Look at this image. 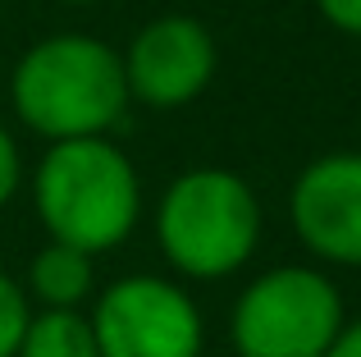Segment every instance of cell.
Here are the masks:
<instances>
[{
	"label": "cell",
	"instance_id": "7c38bea8",
	"mask_svg": "<svg viewBox=\"0 0 361 357\" xmlns=\"http://www.w3.org/2000/svg\"><path fill=\"white\" fill-rule=\"evenodd\" d=\"M316 9L343 37H361V0H316Z\"/></svg>",
	"mask_w": 361,
	"mask_h": 357
},
{
	"label": "cell",
	"instance_id": "3957f363",
	"mask_svg": "<svg viewBox=\"0 0 361 357\" xmlns=\"http://www.w3.org/2000/svg\"><path fill=\"white\" fill-rule=\"evenodd\" d=\"M265 215L238 170L192 165L156 202V248L183 279H224L252 261Z\"/></svg>",
	"mask_w": 361,
	"mask_h": 357
},
{
	"label": "cell",
	"instance_id": "8fae6325",
	"mask_svg": "<svg viewBox=\"0 0 361 357\" xmlns=\"http://www.w3.org/2000/svg\"><path fill=\"white\" fill-rule=\"evenodd\" d=\"M23 183V152H18L14 133L0 124V206H9V197Z\"/></svg>",
	"mask_w": 361,
	"mask_h": 357
},
{
	"label": "cell",
	"instance_id": "7a4b0ae2",
	"mask_svg": "<svg viewBox=\"0 0 361 357\" xmlns=\"http://www.w3.org/2000/svg\"><path fill=\"white\" fill-rule=\"evenodd\" d=\"M32 206L55 243L110 252L137 229L142 178L133 156L110 138H64L32 170Z\"/></svg>",
	"mask_w": 361,
	"mask_h": 357
},
{
	"label": "cell",
	"instance_id": "8992f818",
	"mask_svg": "<svg viewBox=\"0 0 361 357\" xmlns=\"http://www.w3.org/2000/svg\"><path fill=\"white\" fill-rule=\"evenodd\" d=\"M128 97L147 110H183L211 87L220 46L192 14H160L142 23L119 51Z\"/></svg>",
	"mask_w": 361,
	"mask_h": 357
},
{
	"label": "cell",
	"instance_id": "5bb4252c",
	"mask_svg": "<svg viewBox=\"0 0 361 357\" xmlns=\"http://www.w3.org/2000/svg\"><path fill=\"white\" fill-rule=\"evenodd\" d=\"M60 5H97V0H60Z\"/></svg>",
	"mask_w": 361,
	"mask_h": 357
},
{
	"label": "cell",
	"instance_id": "9c48e42d",
	"mask_svg": "<svg viewBox=\"0 0 361 357\" xmlns=\"http://www.w3.org/2000/svg\"><path fill=\"white\" fill-rule=\"evenodd\" d=\"M14 357H101L92 316L82 307H42L27 316Z\"/></svg>",
	"mask_w": 361,
	"mask_h": 357
},
{
	"label": "cell",
	"instance_id": "5b68a950",
	"mask_svg": "<svg viewBox=\"0 0 361 357\" xmlns=\"http://www.w3.org/2000/svg\"><path fill=\"white\" fill-rule=\"evenodd\" d=\"M101 357H202L206 321L197 298L165 275H123L92 303Z\"/></svg>",
	"mask_w": 361,
	"mask_h": 357
},
{
	"label": "cell",
	"instance_id": "30bf717a",
	"mask_svg": "<svg viewBox=\"0 0 361 357\" xmlns=\"http://www.w3.org/2000/svg\"><path fill=\"white\" fill-rule=\"evenodd\" d=\"M32 316V303H27L23 284L14 275L0 270V357H14L18 353V339H23V325Z\"/></svg>",
	"mask_w": 361,
	"mask_h": 357
},
{
	"label": "cell",
	"instance_id": "52a82bcc",
	"mask_svg": "<svg viewBox=\"0 0 361 357\" xmlns=\"http://www.w3.org/2000/svg\"><path fill=\"white\" fill-rule=\"evenodd\" d=\"M298 243L325 266H361V152H325L288 193Z\"/></svg>",
	"mask_w": 361,
	"mask_h": 357
},
{
	"label": "cell",
	"instance_id": "ba28073f",
	"mask_svg": "<svg viewBox=\"0 0 361 357\" xmlns=\"http://www.w3.org/2000/svg\"><path fill=\"white\" fill-rule=\"evenodd\" d=\"M23 294L27 303H42V307H82L97 294V257L51 238L27 261Z\"/></svg>",
	"mask_w": 361,
	"mask_h": 357
},
{
	"label": "cell",
	"instance_id": "6da1fadb",
	"mask_svg": "<svg viewBox=\"0 0 361 357\" xmlns=\"http://www.w3.org/2000/svg\"><path fill=\"white\" fill-rule=\"evenodd\" d=\"M128 83L115 46L87 32H51L9 69V106L18 124L46 143L110 138L128 115Z\"/></svg>",
	"mask_w": 361,
	"mask_h": 357
},
{
	"label": "cell",
	"instance_id": "277c9868",
	"mask_svg": "<svg viewBox=\"0 0 361 357\" xmlns=\"http://www.w3.org/2000/svg\"><path fill=\"white\" fill-rule=\"evenodd\" d=\"M343 321V294L325 270L270 266L233 303L229 344L238 357H325Z\"/></svg>",
	"mask_w": 361,
	"mask_h": 357
},
{
	"label": "cell",
	"instance_id": "4fadbf2b",
	"mask_svg": "<svg viewBox=\"0 0 361 357\" xmlns=\"http://www.w3.org/2000/svg\"><path fill=\"white\" fill-rule=\"evenodd\" d=\"M325 357H361V316L343 321V330L334 334V344L325 349Z\"/></svg>",
	"mask_w": 361,
	"mask_h": 357
}]
</instances>
